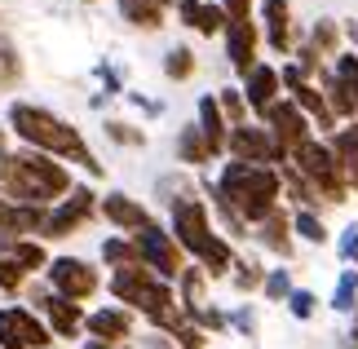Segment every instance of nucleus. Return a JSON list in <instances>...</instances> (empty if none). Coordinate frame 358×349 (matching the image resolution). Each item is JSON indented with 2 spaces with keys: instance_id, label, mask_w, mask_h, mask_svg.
Segmentation results:
<instances>
[{
  "instance_id": "obj_50",
  "label": "nucleus",
  "mask_w": 358,
  "mask_h": 349,
  "mask_svg": "<svg viewBox=\"0 0 358 349\" xmlns=\"http://www.w3.org/2000/svg\"><path fill=\"white\" fill-rule=\"evenodd\" d=\"M80 5H98V0H80Z\"/></svg>"
},
{
  "instance_id": "obj_10",
  "label": "nucleus",
  "mask_w": 358,
  "mask_h": 349,
  "mask_svg": "<svg viewBox=\"0 0 358 349\" xmlns=\"http://www.w3.org/2000/svg\"><path fill=\"white\" fill-rule=\"evenodd\" d=\"M261 129L274 137V146H279L287 159H292V150H296V146H306L310 137H314V124L296 111L292 97H279V102H274L266 115H261Z\"/></svg>"
},
{
  "instance_id": "obj_22",
  "label": "nucleus",
  "mask_w": 358,
  "mask_h": 349,
  "mask_svg": "<svg viewBox=\"0 0 358 349\" xmlns=\"http://www.w3.org/2000/svg\"><path fill=\"white\" fill-rule=\"evenodd\" d=\"M0 257H9L27 278H31V274H45V270H49V261H53V257L45 252V243H40V239H9L5 248H0Z\"/></svg>"
},
{
  "instance_id": "obj_34",
  "label": "nucleus",
  "mask_w": 358,
  "mask_h": 349,
  "mask_svg": "<svg viewBox=\"0 0 358 349\" xmlns=\"http://www.w3.org/2000/svg\"><path fill=\"white\" fill-rule=\"evenodd\" d=\"M217 106H222V115H226V124H230V129H239V124H248V115H252L239 89H222V93H217Z\"/></svg>"
},
{
  "instance_id": "obj_7",
  "label": "nucleus",
  "mask_w": 358,
  "mask_h": 349,
  "mask_svg": "<svg viewBox=\"0 0 358 349\" xmlns=\"http://www.w3.org/2000/svg\"><path fill=\"white\" fill-rule=\"evenodd\" d=\"M133 243H137V257H142V265H146L155 278H164V283H177V278H182V270L190 265L186 252L177 248V239L159 226V221H150L146 230H137Z\"/></svg>"
},
{
  "instance_id": "obj_12",
  "label": "nucleus",
  "mask_w": 358,
  "mask_h": 349,
  "mask_svg": "<svg viewBox=\"0 0 358 349\" xmlns=\"http://www.w3.org/2000/svg\"><path fill=\"white\" fill-rule=\"evenodd\" d=\"M31 301H36V314L45 318V327L53 332V341H80L85 336V305L53 297L49 287H31Z\"/></svg>"
},
{
  "instance_id": "obj_51",
  "label": "nucleus",
  "mask_w": 358,
  "mask_h": 349,
  "mask_svg": "<svg viewBox=\"0 0 358 349\" xmlns=\"http://www.w3.org/2000/svg\"><path fill=\"white\" fill-rule=\"evenodd\" d=\"M0 146H5V129H0Z\"/></svg>"
},
{
  "instance_id": "obj_27",
  "label": "nucleus",
  "mask_w": 358,
  "mask_h": 349,
  "mask_svg": "<svg viewBox=\"0 0 358 349\" xmlns=\"http://www.w3.org/2000/svg\"><path fill=\"white\" fill-rule=\"evenodd\" d=\"M120 5V18L129 22V27H137V31H159L164 27V5H155V0H115Z\"/></svg>"
},
{
  "instance_id": "obj_40",
  "label": "nucleus",
  "mask_w": 358,
  "mask_h": 349,
  "mask_svg": "<svg viewBox=\"0 0 358 349\" xmlns=\"http://www.w3.org/2000/svg\"><path fill=\"white\" fill-rule=\"evenodd\" d=\"M226 22H230V18H226V9L213 0V5H203V9H199L195 31H199V36H222V31H226Z\"/></svg>"
},
{
  "instance_id": "obj_18",
  "label": "nucleus",
  "mask_w": 358,
  "mask_h": 349,
  "mask_svg": "<svg viewBox=\"0 0 358 349\" xmlns=\"http://www.w3.org/2000/svg\"><path fill=\"white\" fill-rule=\"evenodd\" d=\"M195 124L203 133V142L213 146V159H226V137H230V124L222 115V106H217V93H203L195 102Z\"/></svg>"
},
{
  "instance_id": "obj_14",
  "label": "nucleus",
  "mask_w": 358,
  "mask_h": 349,
  "mask_svg": "<svg viewBox=\"0 0 358 349\" xmlns=\"http://www.w3.org/2000/svg\"><path fill=\"white\" fill-rule=\"evenodd\" d=\"M137 327V314L124 305H98L93 314H85V336L102 345H129Z\"/></svg>"
},
{
  "instance_id": "obj_3",
  "label": "nucleus",
  "mask_w": 358,
  "mask_h": 349,
  "mask_svg": "<svg viewBox=\"0 0 358 349\" xmlns=\"http://www.w3.org/2000/svg\"><path fill=\"white\" fill-rule=\"evenodd\" d=\"M213 190L222 194V199L243 217V226L252 230V226H261V221L279 208V199H283V177H279V169H270V164L226 159L222 173H217V181H213Z\"/></svg>"
},
{
  "instance_id": "obj_19",
  "label": "nucleus",
  "mask_w": 358,
  "mask_h": 349,
  "mask_svg": "<svg viewBox=\"0 0 358 349\" xmlns=\"http://www.w3.org/2000/svg\"><path fill=\"white\" fill-rule=\"evenodd\" d=\"M252 234H257V243L261 248H266V252H274V257H292V213H287V208L279 204V208H274V213L266 217V221H261V226H252Z\"/></svg>"
},
{
  "instance_id": "obj_15",
  "label": "nucleus",
  "mask_w": 358,
  "mask_h": 349,
  "mask_svg": "<svg viewBox=\"0 0 358 349\" xmlns=\"http://www.w3.org/2000/svg\"><path fill=\"white\" fill-rule=\"evenodd\" d=\"M98 213L106 217V226H115L120 234H129V239H133L137 230H146L150 221H155V217H150V208H146L142 199H133V194H124V190L102 194V199H98Z\"/></svg>"
},
{
  "instance_id": "obj_30",
  "label": "nucleus",
  "mask_w": 358,
  "mask_h": 349,
  "mask_svg": "<svg viewBox=\"0 0 358 349\" xmlns=\"http://www.w3.org/2000/svg\"><path fill=\"white\" fill-rule=\"evenodd\" d=\"M306 45L319 53V58L327 62V58H336L341 53V22H332V18H319L310 27V36H306Z\"/></svg>"
},
{
  "instance_id": "obj_2",
  "label": "nucleus",
  "mask_w": 358,
  "mask_h": 349,
  "mask_svg": "<svg viewBox=\"0 0 358 349\" xmlns=\"http://www.w3.org/2000/svg\"><path fill=\"white\" fill-rule=\"evenodd\" d=\"M9 133L18 137L22 146L40 150V155H53L62 164H80L89 177H102V164L98 155L89 150V142L80 137L76 124H66L62 115H53L49 106H36V102H9Z\"/></svg>"
},
{
  "instance_id": "obj_25",
  "label": "nucleus",
  "mask_w": 358,
  "mask_h": 349,
  "mask_svg": "<svg viewBox=\"0 0 358 349\" xmlns=\"http://www.w3.org/2000/svg\"><path fill=\"white\" fill-rule=\"evenodd\" d=\"M279 177H283V194L292 199V213H296V208H306V213H323V208H327V204L319 199V190H314L310 181L301 177L296 169H292V164H283V169H279Z\"/></svg>"
},
{
  "instance_id": "obj_44",
  "label": "nucleus",
  "mask_w": 358,
  "mask_h": 349,
  "mask_svg": "<svg viewBox=\"0 0 358 349\" xmlns=\"http://www.w3.org/2000/svg\"><path fill=\"white\" fill-rule=\"evenodd\" d=\"M336 257L345 261L350 270H354V265H358V226H345V230L336 234Z\"/></svg>"
},
{
  "instance_id": "obj_33",
  "label": "nucleus",
  "mask_w": 358,
  "mask_h": 349,
  "mask_svg": "<svg viewBox=\"0 0 358 349\" xmlns=\"http://www.w3.org/2000/svg\"><path fill=\"white\" fill-rule=\"evenodd\" d=\"M292 234H301L306 243H327V226L319 213H306V208H296L292 213Z\"/></svg>"
},
{
  "instance_id": "obj_36",
  "label": "nucleus",
  "mask_w": 358,
  "mask_h": 349,
  "mask_svg": "<svg viewBox=\"0 0 358 349\" xmlns=\"http://www.w3.org/2000/svg\"><path fill=\"white\" fill-rule=\"evenodd\" d=\"M186 323H195L203 336H213V332H226V310H217V305H199V310H186Z\"/></svg>"
},
{
  "instance_id": "obj_28",
  "label": "nucleus",
  "mask_w": 358,
  "mask_h": 349,
  "mask_svg": "<svg viewBox=\"0 0 358 349\" xmlns=\"http://www.w3.org/2000/svg\"><path fill=\"white\" fill-rule=\"evenodd\" d=\"M102 265H106V270H129V265H142L137 243L129 239V234H106V239H102Z\"/></svg>"
},
{
  "instance_id": "obj_38",
  "label": "nucleus",
  "mask_w": 358,
  "mask_h": 349,
  "mask_svg": "<svg viewBox=\"0 0 358 349\" xmlns=\"http://www.w3.org/2000/svg\"><path fill=\"white\" fill-rule=\"evenodd\" d=\"M18 80H22V58H18V49H13V45L0 40V93L13 89Z\"/></svg>"
},
{
  "instance_id": "obj_42",
  "label": "nucleus",
  "mask_w": 358,
  "mask_h": 349,
  "mask_svg": "<svg viewBox=\"0 0 358 349\" xmlns=\"http://www.w3.org/2000/svg\"><path fill=\"white\" fill-rule=\"evenodd\" d=\"M226 327H235L239 336L252 341V336H257V310H252V305H239V310H230V314H226Z\"/></svg>"
},
{
  "instance_id": "obj_23",
  "label": "nucleus",
  "mask_w": 358,
  "mask_h": 349,
  "mask_svg": "<svg viewBox=\"0 0 358 349\" xmlns=\"http://www.w3.org/2000/svg\"><path fill=\"white\" fill-rule=\"evenodd\" d=\"M287 97L296 102V111H301V115H306L310 124H319V133H336V115L327 111V102H323L319 85H296Z\"/></svg>"
},
{
  "instance_id": "obj_29",
  "label": "nucleus",
  "mask_w": 358,
  "mask_h": 349,
  "mask_svg": "<svg viewBox=\"0 0 358 349\" xmlns=\"http://www.w3.org/2000/svg\"><path fill=\"white\" fill-rule=\"evenodd\" d=\"M261 283H266V265L252 261V257H235V265H230V287L239 297H252V292H261Z\"/></svg>"
},
{
  "instance_id": "obj_5",
  "label": "nucleus",
  "mask_w": 358,
  "mask_h": 349,
  "mask_svg": "<svg viewBox=\"0 0 358 349\" xmlns=\"http://www.w3.org/2000/svg\"><path fill=\"white\" fill-rule=\"evenodd\" d=\"M292 169L310 181L314 190H319V199L327 208H336V204H345L350 199V186H345V173H341V164L332 155V146H327V137H310L306 146H296L292 150Z\"/></svg>"
},
{
  "instance_id": "obj_47",
  "label": "nucleus",
  "mask_w": 358,
  "mask_h": 349,
  "mask_svg": "<svg viewBox=\"0 0 358 349\" xmlns=\"http://www.w3.org/2000/svg\"><path fill=\"white\" fill-rule=\"evenodd\" d=\"M217 5L226 9V18H230V22H243V18H252V0H217Z\"/></svg>"
},
{
  "instance_id": "obj_35",
  "label": "nucleus",
  "mask_w": 358,
  "mask_h": 349,
  "mask_svg": "<svg viewBox=\"0 0 358 349\" xmlns=\"http://www.w3.org/2000/svg\"><path fill=\"white\" fill-rule=\"evenodd\" d=\"M292 270H287V265H279V270H266V283H261V297L266 301H287L292 297Z\"/></svg>"
},
{
  "instance_id": "obj_46",
  "label": "nucleus",
  "mask_w": 358,
  "mask_h": 349,
  "mask_svg": "<svg viewBox=\"0 0 358 349\" xmlns=\"http://www.w3.org/2000/svg\"><path fill=\"white\" fill-rule=\"evenodd\" d=\"M173 9H177V22L195 31V22H199V9H203V0H173Z\"/></svg>"
},
{
  "instance_id": "obj_43",
  "label": "nucleus",
  "mask_w": 358,
  "mask_h": 349,
  "mask_svg": "<svg viewBox=\"0 0 358 349\" xmlns=\"http://www.w3.org/2000/svg\"><path fill=\"white\" fill-rule=\"evenodd\" d=\"M27 283H31V278H27L9 257H0V292H9V297H13V292H22Z\"/></svg>"
},
{
  "instance_id": "obj_8",
  "label": "nucleus",
  "mask_w": 358,
  "mask_h": 349,
  "mask_svg": "<svg viewBox=\"0 0 358 349\" xmlns=\"http://www.w3.org/2000/svg\"><path fill=\"white\" fill-rule=\"evenodd\" d=\"M49 292L53 297H62V301H76V305H85L98 297V287H102V274L93 270V265L85 257H53L49 261Z\"/></svg>"
},
{
  "instance_id": "obj_16",
  "label": "nucleus",
  "mask_w": 358,
  "mask_h": 349,
  "mask_svg": "<svg viewBox=\"0 0 358 349\" xmlns=\"http://www.w3.org/2000/svg\"><path fill=\"white\" fill-rule=\"evenodd\" d=\"M239 93H243V102H248V111L261 120L266 111L283 97V85H279V66L274 62H257L252 71L243 76V85H239Z\"/></svg>"
},
{
  "instance_id": "obj_17",
  "label": "nucleus",
  "mask_w": 358,
  "mask_h": 349,
  "mask_svg": "<svg viewBox=\"0 0 358 349\" xmlns=\"http://www.w3.org/2000/svg\"><path fill=\"white\" fill-rule=\"evenodd\" d=\"M222 36H226V58H230V66H235L239 76H248V71L261 62V58H257V49H261V27H257V18L226 22Z\"/></svg>"
},
{
  "instance_id": "obj_24",
  "label": "nucleus",
  "mask_w": 358,
  "mask_h": 349,
  "mask_svg": "<svg viewBox=\"0 0 358 349\" xmlns=\"http://www.w3.org/2000/svg\"><path fill=\"white\" fill-rule=\"evenodd\" d=\"M208 283H213V278L203 274L195 261H190L186 270H182V278L173 283V287H177V305H182V314H186V310H199V305H208Z\"/></svg>"
},
{
  "instance_id": "obj_9",
  "label": "nucleus",
  "mask_w": 358,
  "mask_h": 349,
  "mask_svg": "<svg viewBox=\"0 0 358 349\" xmlns=\"http://www.w3.org/2000/svg\"><path fill=\"white\" fill-rule=\"evenodd\" d=\"M0 349H53V332L27 305H0Z\"/></svg>"
},
{
  "instance_id": "obj_13",
  "label": "nucleus",
  "mask_w": 358,
  "mask_h": 349,
  "mask_svg": "<svg viewBox=\"0 0 358 349\" xmlns=\"http://www.w3.org/2000/svg\"><path fill=\"white\" fill-rule=\"evenodd\" d=\"M261 40L279 53V58H292L296 53V27H292V0H261Z\"/></svg>"
},
{
  "instance_id": "obj_32",
  "label": "nucleus",
  "mask_w": 358,
  "mask_h": 349,
  "mask_svg": "<svg viewBox=\"0 0 358 349\" xmlns=\"http://www.w3.org/2000/svg\"><path fill=\"white\" fill-rule=\"evenodd\" d=\"M332 310L336 314H354L358 310V270H341L336 292H332Z\"/></svg>"
},
{
  "instance_id": "obj_45",
  "label": "nucleus",
  "mask_w": 358,
  "mask_h": 349,
  "mask_svg": "<svg viewBox=\"0 0 358 349\" xmlns=\"http://www.w3.org/2000/svg\"><path fill=\"white\" fill-rule=\"evenodd\" d=\"M98 80H102V93L106 97H120L124 93V80H120V71H115L111 62H98Z\"/></svg>"
},
{
  "instance_id": "obj_31",
  "label": "nucleus",
  "mask_w": 358,
  "mask_h": 349,
  "mask_svg": "<svg viewBox=\"0 0 358 349\" xmlns=\"http://www.w3.org/2000/svg\"><path fill=\"white\" fill-rule=\"evenodd\" d=\"M195 49H190V45H173L169 53H164V76H169L173 80V85H186V80L190 76H195Z\"/></svg>"
},
{
  "instance_id": "obj_4",
  "label": "nucleus",
  "mask_w": 358,
  "mask_h": 349,
  "mask_svg": "<svg viewBox=\"0 0 358 349\" xmlns=\"http://www.w3.org/2000/svg\"><path fill=\"white\" fill-rule=\"evenodd\" d=\"M106 287H111V297L124 305V310L142 314L155 332H164V336H169L173 327H182V323H186L182 305H177V287H173V283H164V278H155V274L146 270V265L111 270Z\"/></svg>"
},
{
  "instance_id": "obj_6",
  "label": "nucleus",
  "mask_w": 358,
  "mask_h": 349,
  "mask_svg": "<svg viewBox=\"0 0 358 349\" xmlns=\"http://www.w3.org/2000/svg\"><path fill=\"white\" fill-rule=\"evenodd\" d=\"M98 199H102V194H93L89 181H76L71 194L49 208L45 230H40V243H58V239H71V234H80L93 217H98Z\"/></svg>"
},
{
  "instance_id": "obj_1",
  "label": "nucleus",
  "mask_w": 358,
  "mask_h": 349,
  "mask_svg": "<svg viewBox=\"0 0 358 349\" xmlns=\"http://www.w3.org/2000/svg\"><path fill=\"white\" fill-rule=\"evenodd\" d=\"M169 234L208 278H230V265H235L239 252H235V243L213 226L208 199H199V194H190V190L169 199Z\"/></svg>"
},
{
  "instance_id": "obj_39",
  "label": "nucleus",
  "mask_w": 358,
  "mask_h": 349,
  "mask_svg": "<svg viewBox=\"0 0 358 349\" xmlns=\"http://www.w3.org/2000/svg\"><path fill=\"white\" fill-rule=\"evenodd\" d=\"M283 305H287V314H292V318H301V323L319 314V297H314L310 287H292V297H287Z\"/></svg>"
},
{
  "instance_id": "obj_21",
  "label": "nucleus",
  "mask_w": 358,
  "mask_h": 349,
  "mask_svg": "<svg viewBox=\"0 0 358 349\" xmlns=\"http://www.w3.org/2000/svg\"><path fill=\"white\" fill-rule=\"evenodd\" d=\"M314 85H319V93H323V102H327V111L341 120V124H350V120H358V106H354V97H350V89L341 85V80L332 76V66H323L319 76H314Z\"/></svg>"
},
{
  "instance_id": "obj_11",
  "label": "nucleus",
  "mask_w": 358,
  "mask_h": 349,
  "mask_svg": "<svg viewBox=\"0 0 358 349\" xmlns=\"http://www.w3.org/2000/svg\"><path fill=\"white\" fill-rule=\"evenodd\" d=\"M226 159H239V164H270V169H283L287 155L279 146H274V137L261 129V124H239V129H230L226 137Z\"/></svg>"
},
{
  "instance_id": "obj_26",
  "label": "nucleus",
  "mask_w": 358,
  "mask_h": 349,
  "mask_svg": "<svg viewBox=\"0 0 358 349\" xmlns=\"http://www.w3.org/2000/svg\"><path fill=\"white\" fill-rule=\"evenodd\" d=\"M177 164H186V169H203V164H213V146L203 142V133H199L195 120L177 133Z\"/></svg>"
},
{
  "instance_id": "obj_20",
  "label": "nucleus",
  "mask_w": 358,
  "mask_h": 349,
  "mask_svg": "<svg viewBox=\"0 0 358 349\" xmlns=\"http://www.w3.org/2000/svg\"><path fill=\"white\" fill-rule=\"evenodd\" d=\"M327 146H332V155H336V164H341V173H345L350 194H358V120L341 124L336 133H327Z\"/></svg>"
},
{
  "instance_id": "obj_48",
  "label": "nucleus",
  "mask_w": 358,
  "mask_h": 349,
  "mask_svg": "<svg viewBox=\"0 0 358 349\" xmlns=\"http://www.w3.org/2000/svg\"><path fill=\"white\" fill-rule=\"evenodd\" d=\"M124 97H129V102H133L137 111H146L150 120H155V115H164V102H155V97H146V93H124Z\"/></svg>"
},
{
  "instance_id": "obj_49",
  "label": "nucleus",
  "mask_w": 358,
  "mask_h": 349,
  "mask_svg": "<svg viewBox=\"0 0 358 349\" xmlns=\"http://www.w3.org/2000/svg\"><path fill=\"white\" fill-rule=\"evenodd\" d=\"M345 349H358V310L350 314V332H345Z\"/></svg>"
},
{
  "instance_id": "obj_37",
  "label": "nucleus",
  "mask_w": 358,
  "mask_h": 349,
  "mask_svg": "<svg viewBox=\"0 0 358 349\" xmlns=\"http://www.w3.org/2000/svg\"><path fill=\"white\" fill-rule=\"evenodd\" d=\"M102 133H106V142H115V146H133V150L146 146V133L133 129V124H124V120H106Z\"/></svg>"
},
{
  "instance_id": "obj_41",
  "label": "nucleus",
  "mask_w": 358,
  "mask_h": 349,
  "mask_svg": "<svg viewBox=\"0 0 358 349\" xmlns=\"http://www.w3.org/2000/svg\"><path fill=\"white\" fill-rule=\"evenodd\" d=\"M169 341H173V349H208V336H203L195 323L173 327V332H169Z\"/></svg>"
}]
</instances>
